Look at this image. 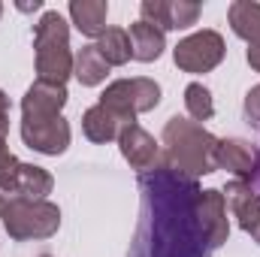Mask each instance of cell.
I'll return each instance as SVG.
<instances>
[{"label": "cell", "instance_id": "cell-1", "mask_svg": "<svg viewBox=\"0 0 260 257\" xmlns=\"http://www.w3.org/2000/svg\"><path fill=\"white\" fill-rule=\"evenodd\" d=\"M142 209L130 257H212V242L197 218V179L154 167L139 176Z\"/></svg>", "mask_w": 260, "mask_h": 257}, {"label": "cell", "instance_id": "cell-26", "mask_svg": "<svg viewBox=\"0 0 260 257\" xmlns=\"http://www.w3.org/2000/svg\"><path fill=\"white\" fill-rule=\"evenodd\" d=\"M248 185H251V188H254V191L260 194V173H257V176H254V179H251V182H248Z\"/></svg>", "mask_w": 260, "mask_h": 257}, {"label": "cell", "instance_id": "cell-9", "mask_svg": "<svg viewBox=\"0 0 260 257\" xmlns=\"http://www.w3.org/2000/svg\"><path fill=\"white\" fill-rule=\"evenodd\" d=\"M142 21L160 27V30H185L197 24L200 18V3L191 0H142Z\"/></svg>", "mask_w": 260, "mask_h": 257}, {"label": "cell", "instance_id": "cell-25", "mask_svg": "<svg viewBox=\"0 0 260 257\" xmlns=\"http://www.w3.org/2000/svg\"><path fill=\"white\" fill-rule=\"evenodd\" d=\"M6 115H9V97L0 91V118H6Z\"/></svg>", "mask_w": 260, "mask_h": 257}, {"label": "cell", "instance_id": "cell-22", "mask_svg": "<svg viewBox=\"0 0 260 257\" xmlns=\"http://www.w3.org/2000/svg\"><path fill=\"white\" fill-rule=\"evenodd\" d=\"M6 130H9V115L0 118V176L9 173V170H15V167L21 164V160H15V154L6 148Z\"/></svg>", "mask_w": 260, "mask_h": 257}, {"label": "cell", "instance_id": "cell-12", "mask_svg": "<svg viewBox=\"0 0 260 257\" xmlns=\"http://www.w3.org/2000/svg\"><path fill=\"white\" fill-rule=\"evenodd\" d=\"M197 218H200V224H203L212 248H218V245L227 242L230 221H227V200H224L221 191H215V188L200 191V197H197Z\"/></svg>", "mask_w": 260, "mask_h": 257}, {"label": "cell", "instance_id": "cell-17", "mask_svg": "<svg viewBox=\"0 0 260 257\" xmlns=\"http://www.w3.org/2000/svg\"><path fill=\"white\" fill-rule=\"evenodd\" d=\"M82 130H85V136L91 139V142H97V145H103V142H112V139H118L121 136V130H124V121L118 118V115H112L106 106H91V109H85V115H82Z\"/></svg>", "mask_w": 260, "mask_h": 257}, {"label": "cell", "instance_id": "cell-15", "mask_svg": "<svg viewBox=\"0 0 260 257\" xmlns=\"http://www.w3.org/2000/svg\"><path fill=\"white\" fill-rule=\"evenodd\" d=\"M127 37H130L133 61H142V64L157 61V58L164 55V49H167V37H164V30L154 27V24H148V21H142V18L130 24Z\"/></svg>", "mask_w": 260, "mask_h": 257}, {"label": "cell", "instance_id": "cell-21", "mask_svg": "<svg viewBox=\"0 0 260 257\" xmlns=\"http://www.w3.org/2000/svg\"><path fill=\"white\" fill-rule=\"evenodd\" d=\"M185 109L194 121H209L215 115V103H212V91L200 82H191L185 88Z\"/></svg>", "mask_w": 260, "mask_h": 257}, {"label": "cell", "instance_id": "cell-30", "mask_svg": "<svg viewBox=\"0 0 260 257\" xmlns=\"http://www.w3.org/2000/svg\"><path fill=\"white\" fill-rule=\"evenodd\" d=\"M0 15H3V6H0Z\"/></svg>", "mask_w": 260, "mask_h": 257}, {"label": "cell", "instance_id": "cell-19", "mask_svg": "<svg viewBox=\"0 0 260 257\" xmlns=\"http://www.w3.org/2000/svg\"><path fill=\"white\" fill-rule=\"evenodd\" d=\"M227 18H230V27H233L236 37H242L248 43L260 40V3H254V0H236V3H230Z\"/></svg>", "mask_w": 260, "mask_h": 257}, {"label": "cell", "instance_id": "cell-3", "mask_svg": "<svg viewBox=\"0 0 260 257\" xmlns=\"http://www.w3.org/2000/svg\"><path fill=\"white\" fill-rule=\"evenodd\" d=\"M37 49V76L49 85H64L73 76V52H70V24L61 12H43L34 27Z\"/></svg>", "mask_w": 260, "mask_h": 257}, {"label": "cell", "instance_id": "cell-27", "mask_svg": "<svg viewBox=\"0 0 260 257\" xmlns=\"http://www.w3.org/2000/svg\"><path fill=\"white\" fill-rule=\"evenodd\" d=\"M251 236H254V242H257V245H260V224H257V227H254V230H251Z\"/></svg>", "mask_w": 260, "mask_h": 257}, {"label": "cell", "instance_id": "cell-5", "mask_svg": "<svg viewBox=\"0 0 260 257\" xmlns=\"http://www.w3.org/2000/svg\"><path fill=\"white\" fill-rule=\"evenodd\" d=\"M157 103H160V85L145 76L118 79V82L106 85V91L100 94V106H106L112 115H118L124 121V127L136 124V115L151 112Z\"/></svg>", "mask_w": 260, "mask_h": 257}, {"label": "cell", "instance_id": "cell-20", "mask_svg": "<svg viewBox=\"0 0 260 257\" xmlns=\"http://www.w3.org/2000/svg\"><path fill=\"white\" fill-rule=\"evenodd\" d=\"M97 46V52L103 55V61L109 67H124L133 58V52H130V37L127 30H121V27H106V34L94 43Z\"/></svg>", "mask_w": 260, "mask_h": 257}, {"label": "cell", "instance_id": "cell-29", "mask_svg": "<svg viewBox=\"0 0 260 257\" xmlns=\"http://www.w3.org/2000/svg\"><path fill=\"white\" fill-rule=\"evenodd\" d=\"M40 257H52V254H40Z\"/></svg>", "mask_w": 260, "mask_h": 257}, {"label": "cell", "instance_id": "cell-10", "mask_svg": "<svg viewBox=\"0 0 260 257\" xmlns=\"http://www.w3.org/2000/svg\"><path fill=\"white\" fill-rule=\"evenodd\" d=\"M215 164L233 176H239V182H251L260 173V148L251 145L248 139H218L215 148Z\"/></svg>", "mask_w": 260, "mask_h": 257}, {"label": "cell", "instance_id": "cell-6", "mask_svg": "<svg viewBox=\"0 0 260 257\" xmlns=\"http://www.w3.org/2000/svg\"><path fill=\"white\" fill-rule=\"evenodd\" d=\"M227 55V46H224V37L215 34V30H200L185 37L176 49H173V61L179 70L185 73H209L224 61Z\"/></svg>", "mask_w": 260, "mask_h": 257}, {"label": "cell", "instance_id": "cell-16", "mask_svg": "<svg viewBox=\"0 0 260 257\" xmlns=\"http://www.w3.org/2000/svg\"><path fill=\"white\" fill-rule=\"evenodd\" d=\"M106 15H109L106 0H70V18L85 37L100 40L106 34Z\"/></svg>", "mask_w": 260, "mask_h": 257}, {"label": "cell", "instance_id": "cell-24", "mask_svg": "<svg viewBox=\"0 0 260 257\" xmlns=\"http://www.w3.org/2000/svg\"><path fill=\"white\" fill-rule=\"evenodd\" d=\"M248 64H251V67L260 73V40L248 43Z\"/></svg>", "mask_w": 260, "mask_h": 257}, {"label": "cell", "instance_id": "cell-2", "mask_svg": "<svg viewBox=\"0 0 260 257\" xmlns=\"http://www.w3.org/2000/svg\"><path fill=\"white\" fill-rule=\"evenodd\" d=\"M215 148H218V139L191 118H182V115H173L164 127V148H160V164L157 167H167L179 176H209L218 170L215 164Z\"/></svg>", "mask_w": 260, "mask_h": 257}, {"label": "cell", "instance_id": "cell-7", "mask_svg": "<svg viewBox=\"0 0 260 257\" xmlns=\"http://www.w3.org/2000/svg\"><path fill=\"white\" fill-rule=\"evenodd\" d=\"M21 139L40 154H64L70 145V124L64 115H24Z\"/></svg>", "mask_w": 260, "mask_h": 257}, {"label": "cell", "instance_id": "cell-18", "mask_svg": "<svg viewBox=\"0 0 260 257\" xmlns=\"http://www.w3.org/2000/svg\"><path fill=\"white\" fill-rule=\"evenodd\" d=\"M109 73V64L103 61V55L97 52V46H82L76 61H73V76L79 79L82 88H94L106 79Z\"/></svg>", "mask_w": 260, "mask_h": 257}, {"label": "cell", "instance_id": "cell-8", "mask_svg": "<svg viewBox=\"0 0 260 257\" xmlns=\"http://www.w3.org/2000/svg\"><path fill=\"white\" fill-rule=\"evenodd\" d=\"M52 173L34 164H18L15 170L0 176V194H12V200H46L52 194Z\"/></svg>", "mask_w": 260, "mask_h": 257}, {"label": "cell", "instance_id": "cell-13", "mask_svg": "<svg viewBox=\"0 0 260 257\" xmlns=\"http://www.w3.org/2000/svg\"><path fill=\"white\" fill-rule=\"evenodd\" d=\"M221 194H224V200H227L233 218L239 221V227H242L245 233H251L260 224V194L254 191L248 182H239V179L230 182L227 191H221Z\"/></svg>", "mask_w": 260, "mask_h": 257}, {"label": "cell", "instance_id": "cell-28", "mask_svg": "<svg viewBox=\"0 0 260 257\" xmlns=\"http://www.w3.org/2000/svg\"><path fill=\"white\" fill-rule=\"evenodd\" d=\"M3 209H6V200L0 197V218H3Z\"/></svg>", "mask_w": 260, "mask_h": 257}, {"label": "cell", "instance_id": "cell-4", "mask_svg": "<svg viewBox=\"0 0 260 257\" xmlns=\"http://www.w3.org/2000/svg\"><path fill=\"white\" fill-rule=\"evenodd\" d=\"M3 227L12 239H49L61 227V209L49 200H9L3 209Z\"/></svg>", "mask_w": 260, "mask_h": 257}, {"label": "cell", "instance_id": "cell-14", "mask_svg": "<svg viewBox=\"0 0 260 257\" xmlns=\"http://www.w3.org/2000/svg\"><path fill=\"white\" fill-rule=\"evenodd\" d=\"M67 88L64 85H49V82H34L21 100V115H61L67 106Z\"/></svg>", "mask_w": 260, "mask_h": 257}, {"label": "cell", "instance_id": "cell-23", "mask_svg": "<svg viewBox=\"0 0 260 257\" xmlns=\"http://www.w3.org/2000/svg\"><path fill=\"white\" fill-rule=\"evenodd\" d=\"M245 118H248V124L260 127V85H254L245 94Z\"/></svg>", "mask_w": 260, "mask_h": 257}, {"label": "cell", "instance_id": "cell-11", "mask_svg": "<svg viewBox=\"0 0 260 257\" xmlns=\"http://www.w3.org/2000/svg\"><path fill=\"white\" fill-rule=\"evenodd\" d=\"M118 148H121L124 160H127L133 170H139V173H151L160 164V145L154 142L151 133H145L139 124H130V127L121 130Z\"/></svg>", "mask_w": 260, "mask_h": 257}]
</instances>
